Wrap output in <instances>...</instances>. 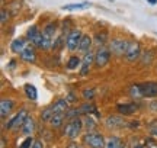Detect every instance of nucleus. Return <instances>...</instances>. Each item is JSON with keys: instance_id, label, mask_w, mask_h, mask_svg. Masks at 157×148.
Masks as SVG:
<instances>
[{"instance_id": "obj_1", "label": "nucleus", "mask_w": 157, "mask_h": 148, "mask_svg": "<svg viewBox=\"0 0 157 148\" xmlns=\"http://www.w3.org/2000/svg\"><path fill=\"white\" fill-rule=\"evenodd\" d=\"M83 142L89 148H105V139L103 135L96 131H87L83 135Z\"/></svg>"}, {"instance_id": "obj_2", "label": "nucleus", "mask_w": 157, "mask_h": 148, "mask_svg": "<svg viewBox=\"0 0 157 148\" xmlns=\"http://www.w3.org/2000/svg\"><path fill=\"white\" fill-rule=\"evenodd\" d=\"M83 120L78 119V118H74V119H70L67 122V125L64 126V129H63V134L66 135L67 138L70 139H74V138H77L80 135V131H82V128H83Z\"/></svg>"}, {"instance_id": "obj_3", "label": "nucleus", "mask_w": 157, "mask_h": 148, "mask_svg": "<svg viewBox=\"0 0 157 148\" xmlns=\"http://www.w3.org/2000/svg\"><path fill=\"white\" fill-rule=\"evenodd\" d=\"M26 39L34 46L42 50V46H44V35H42V32L39 31V28L36 25H32V26L28 28V31H26Z\"/></svg>"}, {"instance_id": "obj_4", "label": "nucleus", "mask_w": 157, "mask_h": 148, "mask_svg": "<svg viewBox=\"0 0 157 148\" xmlns=\"http://www.w3.org/2000/svg\"><path fill=\"white\" fill-rule=\"evenodd\" d=\"M83 38V32L80 29H71L68 35L66 36V46H67L68 51H77L78 45H80V41Z\"/></svg>"}, {"instance_id": "obj_5", "label": "nucleus", "mask_w": 157, "mask_h": 148, "mask_svg": "<svg viewBox=\"0 0 157 148\" xmlns=\"http://www.w3.org/2000/svg\"><path fill=\"white\" fill-rule=\"evenodd\" d=\"M111 57H112V52L109 48H106V46L98 48V51L95 52V67L102 68V67L108 65V63L111 61Z\"/></svg>"}, {"instance_id": "obj_6", "label": "nucleus", "mask_w": 157, "mask_h": 148, "mask_svg": "<svg viewBox=\"0 0 157 148\" xmlns=\"http://www.w3.org/2000/svg\"><path fill=\"white\" fill-rule=\"evenodd\" d=\"M128 46H129V41L127 39L115 38V39L109 41V50L117 57H125V52L128 50Z\"/></svg>"}, {"instance_id": "obj_7", "label": "nucleus", "mask_w": 157, "mask_h": 148, "mask_svg": "<svg viewBox=\"0 0 157 148\" xmlns=\"http://www.w3.org/2000/svg\"><path fill=\"white\" fill-rule=\"evenodd\" d=\"M28 116H29L28 110H26V109H22V110H19V112L6 124L5 128H7V129H17V128H22Z\"/></svg>"}, {"instance_id": "obj_8", "label": "nucleus", "mask_w": 157, "mask_h": 148, "mask_svg": "<svg viewBox=\"0 0 157 148\" xmlns=\"http://www.w3.org/2000/svg\"><path fill=\"white\" fill-rule=\"evenodd\" d=\"M141 57V45L137 41H131L127 52H125V60L129 63H135Z\"/></svg>"}, {"instance_id": "obj_9", "label": "nucleus", "mask_w": 157, "mask_h": 148, "mask_svg": "<svg viewBox=\"0 0 157 148\" xmlns=\"http://www.w3.org/2000/svg\"><path fill=\"white\" fill-rule=\"evenodd\" d=\"M92 65H95V52L90 50L89 52L83 54L82 65H80V74H82V76H87L90 68H92Z\"/></svg>"}, {"instance_id": "obj_10", "label": "nucleus", "mask_w": 157, "mask_h": 148, "mask_svg": "<svg viewBox=\"0 0 157 148\" xmlns=\"http://www.w3.org/2000/svg\"><path fill=\"white\" fill-rule=\"evenodd\" d=\"M143 97H156L157 96V81H146L140 84Z\"/></svg>"}, {"instance_id": "obj_11", "label": "nucleus", "mask_w": 157, "mask_h": 148, "mask_svg": "<svg viewBox=\"0 0 157 148\" xmlns=\"http://www.w3.org/2000/svg\"><path fill=\"white\" fill-rule=\"evenodd\" d=\"M19 57H21V60L25 61V63L34 64L35 61H36V52H35V50H34V45L29 44V45L19 54Z\"/></svg>"}, {"instance_id": "obj_12", "label": "nucleus", "mask_w": 157, "mask_h": 148, "mask_svg": "<svg viewBox=\"0 0 157 148\" xmlns=\"http://www.w3.org/2000/svg\"><path fill=\"white\" fill-rule=\"evenodd\" d=\"M105 125L111 129H117V128H124L125 126V122L121 116H115V115H111L105 119Z\"/></svg>"}, {"instance_id": "obj_13", "label": "nucleus", "mask_w": 157, "mask_h": 148, "mask_svg": "<svg viewBox=\"0 0 157 148\" xmlns=\"http://www.w3.org/2000/svg\"><path fill=\"white\" fill-rule=\"evenodd\" d=\"M31 42H26L25 38H16L10 42V51L15 52V54H21V52L29 45Z\"/></svg>"}, {"instance_id": "obj_14", "label": "nucleus", "mask_w": 157, "mask_h": 148, "mask_svg": "<svg viewBox=\"0 0 157 148\" xmlns=\"http://www.w3.org/2000/svg\"><path fill=\"white\" fill-rule=\"evenodd\" d=\"M15 106V102L12 99H2L0 100V116L2 118H6L7 115L12 112V109Z\"/></svg>"}, {"instance_id": "obj_15", "label": "nucleus", "mask_w": 157, "mask_h": 148, "mask_svg": "<svg viewBox=\"0 0 157 148\" xmlns=\"http://www.w3.org/2000/svg\"><path fill=\"white\" fill-rule=\"evenodd\" d=\"M92 45H93V38L89 36V35H83V38L80 41V45H78L77 51L82 52V54H86L92 50Z\"/></svg>"}, {"instance_id": "obj_16", "label": "nucleus", "mask_w": 157, "mask_h": 148, "mask_svg": "<svg viewBox=\"0 0 157 148\" xmlns=\"http://www.w3.org/2000/svg\"><path fill=\"white\" fill-rule=\"evenodd\" d=\"M51 109H52L54 113H66L68 110V100L67 99H60L51 106Z\"/></svg>"}, {"instance_id": "obj_17", "label": "nucleus", "mask_w": 157, "mask_h": 148, "mask_svg": "<svg viewBox=\"0 0 157 148\" xmlns=\"http://www.w3.org/2000/svg\"><path fill=\"white\" fill-rule=\"evenodd\" d=\"M108 32H105V31H101V32H96L95 36H93V44H95L98 48H101V46H105L109 42L108 41Z\"/></svg>"}, {"instance_id": "obj_18", "label": "nucleus", "mask_w": 157, "mask_h": 148, "mask_svg": "<svg viewBox=\"0 0 157 148\" xmlns=\"http://www.w3.org/2000/svg\"><path fill=\"white\" fill-rule=\"evenodd\" d=\"M117 110L124 116H128V115L135 113L137 106H135V103H124V105H118Z\"/></svg>"}, {"instance_id": "obj_19", "label": "nucleus", "mask_w": 157, "mask_h": 148, "mask_svg": "<svg viewBox=\"0 0 157 148\" xmlns=\"http://www.w3.org/2000/svg\"><path fill=\"white\" fill-rule=\"evenodd\" d=\"M56 34H57V23L56 22L47 23L44 28H42V35L47 36V38H50V39H52V41L56 38Z\"/></svg>"}, {"instance_id": "obj_20", "label": "nucleus", "mask_w": 157, "mask_h": 148, "mask_svg": "<svg viewBox=\"0 0 157 148\" xmlns=\"http://www.w3.org/2000/svg\"><path fill=\"white\" fill-rule=\"evenodd\" d=\"M35 131V120L32 116H28L26 120H25V124L22 126V132L26 135V137H32V134Z\"/></svg>"}, {"instance_id": "obj_21", "label": "nucleus", "mask_w": 157, "mask_h": 148, "mask_svg": "<svg viewBox=\"0 0 157 148\" xmlns=\"http://www.w3.org/2000/svg\"><path fill=\"white\" fill-rule=\"evenodd\" d=\"M64 119H66V113H54V116L50 120V125L52 128H56V129L57 128H61Z\"/></svg>"}, {"instance_id": "obj_22", "label": "nucleus", "mask_w": 157, "mask_h": 148, "mask_svg": "<svg viewBox=\"0 0 157 148\" xmlns=\"http://www.w3.org/2000/svg\"><path fill=\"white\" fill-rule=\"evenodd\" d=\"M78 109H80V113H86V115L95 113L96 116H99V113H98V110H96V108H95V105H93V103H89V100H87V103L82 105Z\"/></svg>"}, {"instance_id": "obj_23", "label": "nucleus", "mask_w": 157, "mask_h": 148, "mask_svg": "<svg viewBox=\"0 0 157 148\" xmlns=\"http://www.w3.org/2000/svg\"><path fill=\"white\" fill-rule=\"evenodd\" d=\"M67 68L68 70H76L78 68L80 65H82V60L77 57V55H71V57L68 58V61H67Z\"/></svg>"}, {"instance_id": "obj_24", "label": "nucleus", "mask_w": 157, "mask_h": 148, "mask_svg": "<svg viewBox=\"0 0 157 148\" xmlns=\"http://www.w3.org/2000/svg\"><path fill=\"white\" fill-rule=\"evenodd\" d=\"M25 93H26L28 99H31V100H36L38 99V91H36L34 84H25Z\"/></svg>"}, {"instance_id": "obj_25", "label": "nucleus", "mask_w": 157, "mask_h": 148, "mask_svg": "<svg viewBox=\"0 0 157 148\" xmlns=\"http://www.w3.org/2000/svg\"><path fill=\"white\" fill-rule=\"evenodd\" d=\"M71 25H73L71 19H70V17H66V20H63V23H61V29H60V31H61V34H64L66 36H67L68 32L73 29L71 28Z\"/></svg>"}, {"instance_id": "obj_26", "label": "nucleus", "mask_w": 157, "mask_h": 148, "mask_svg": "<svg viewBox=\"0 0 157 148\" xmlns=\"http://www.w3.org/2000/svg\"><path fill=\"white\" fill-rule=\"evenodd\" d=\"M86 6H89V3H70V5H64L63 9L64 10H76V9H84Z\"/></svg>"}, {"instance_id": "obj_27", "label": "nucleus", "mask_w": 157, "mask_h": 148, "mask_svg": "<svg viewBox=\"0 0 157 148\" xmlns=\"http://www.w3.org/2000/svg\"><path fill=\"white\" fill-rule=\"evenodd\" d=\"M83 124H84V126L87 128V131H93V129L96 128V122H95V119H93L90 115H86Z\"/></svg>"}, {"instance_id": "obj_28", "label": "nucleus", "mask_w": 157, "mask_h": 148, "mask_svg": "<svg viewBox=\"0 0 157 148\" xmlns=\"http://www.w3.org/2000/svg\"><path fill=\"white\" fill-rule=\"evenodd\" d=\"M129 94H131L132 99H141L143 94H141V90H140V84L131 86V89H129Z\"/></svg>"}, {"instance_id": "obj_29", "label": "nucleus", "mask_w": 157, "mask_h": 148, "mask_svg": "<svg viewBox=\"0 0 157 148\" xmlns=\"http://www.w3.org/2000/svg\"><path fill=\"white\" fill-rule=\"evenodd\" d=\"M52 116H54V112H52L51 106L50 108H47V109H44V110L41 112V119L44 120V122H50Z\"/></svg>"}, {"instance_id": "obj_30", "label": "nucleus", "mask_w": 157, "mask_h": 148, "mask_svg": "<svg viewBox=\"0 0 157 148\" xmlns=\"http://www.w3.org/2000/svg\"><path fill=\"white\" fill-rule=\"evenodd\" d=\"M9 17H10L9 9L2 7V10H0V22H2V25H6V22H9Z\"/></svg>"}, {"instance_id": "obj_31", "label": "nucleus", "mask_w": 157, "mask_h": 148, "mask_svg": "<svg viewBox=\"0 0 157 148\" xmlns=\"http://www.w3.org/2000/svg\"><path fill=\"white\" fill-rule=\"evenodd\" d=\"M83 97L86 99V100H92L93 97H95V89H92V87H87V89H83Z\"/></svg>"}, {"instance_id": "obj_32", "label": "nucleus", "mask_w": 157, "mask_h": 148, "mask_svg": "<svg viewBox=\"0 0 157 148\" xmlns=\"http://www.w3.org/2000/svg\"><path fill=\"white\" fill-rule=\"evenodd\" d=\"M78 113H80V109H70L66 112V119H74V118H77Z\"/></svg>"}, {"instance_id": "obj_33", "label": "nucleus", "mask_w": 157, "mask_h": 148, "mask_svg": "<svg viewBox=\"0 0 157 148\" xmlns=\"http://www.w3.org/2000/svg\"><path fill=\"white\" fill-rule=\"evenodd\" d=\"M32 144H34L32 137H26V139L21 144V147H19V148H31V147H32Z\"/></svg>"}, {"instance_id": "obj_34", "label": "nucleus", "mask_w": 157, "mask_h": 148, "mask_svg": "<svg viewBox=\"0 0 157 148\" xmlns=\"http://www.w3.org/2000/svg\"><path fill=\"white\" fill-rule=\"evenodd\" d=\"M31 148H44V144H42V141H41V139H35Z\"/></svg>"}, {"instance_id": "obj_35", "label": "nucleus", "mask_w": 157, "mask_h": 148, "mask_svg": "<svg viewBox=\"0 0 157 148\" xmlns=\"http://www.w3.org/2000/svg\"><path fill=\"white\" fill-rule=\"evenodd\" d=\"M66 99L68 100V103H76V102H77V97L74 96L73 93H68V96L66 97Z\"/></svg>"}, {"instance_id": "obj_36", "label": "nucleus", "mask_w": 157, "mask_h": 148, "mask_svg": "<svg viewBox=\"0 0 157 148\" xmlns=\"http://www.w3.org/2000/svg\"><path fill=\"white\" fill-rule=\"evenodd\" d=\"M67 148H83V145H80V144H77V142H70L67 145Z\"/></svg>"}, {"instance_id": "obj_37", "label": "nucleus", "mask_w": 157, "mask_h": 148, "mask_svg": "<svg viewBox=\"0 0 157 148\" xmlns=\"http://www.w3.org/2000/svg\"><path fill=\"white\" fill-rule=\"evenodd\" d=\"M147 148H157V144H154L153 141H147Z\"/></svg>"}, {"instance_id": "obj_38", "label": "nucleus", "mask_w": 157, "mask_h": 148, "mask_svg": "<svg viewBox=\"0 0 157 148\" xmlns=\"http://www.w3.org/2000/svg\"><path fill=\"white\" fill-rule=\"evenodd\" d=\"M0 148H6V138L2 137V139H0Z\"/></svg>"}, {"instance_id": "obj_39", "label": "nucleus", "mask_w": 157, "mask_h": 148, "mask_svg": "<svg viewBox=\"0 0 157 148\" xmlns=\"http://www.w3.org/2000/svg\"><path fill=\"white\" fill-rule=\"evenodd\" d=\"M131 128H138V126H140V122H138V120H135V122H131Z\"/></svg>"}, {"instance_id": "obj_40", "label": "nucleus", "mask_w": 157, "mask_h": 148, "mask_svg": "<svg viewBox=\"0 0 157 148\" xmlns=\"http://www.w3.org/2000/svg\"><path fill=\"white\" fill-rule=\"evenodd\" d=\"M151 135L157 137V128H151Z\"/></svg>"}, {"instance_id": "obj_41", "label": "nucleus", "mask_w": 157, "mask_h": 148, "mask_svg": "<svg viewBox=\"0 0 157 148\" xmlns=\"http://www.w3.org/2000/svg\"><path fill=\"white\" fill-rule=\"evenodd\" d=\"M150 5H157V0H147Z\"/></svg>"}, {"instance_id": "obj_42", "label": "nucleus", "mask_w": 157, "mask_h": 148, "mask_svg": "<svg viewBox=\"0 0 157 148\" xmlns=\"http://www.w3.org/2000/svg\"><path fill=\"white\" fill-rule=\"evenodd\" d=\"M9 64H10V65H9L10 68H13V67H15V61H10V63H9Z\"/></svg>"}, {"instance_id": "obj_43", "label": "nucleus", "mask_w": 157, "mask_h": 148, "mask_svg": "<svg viewBox=\"0 0 157 148\" xmlns=\"http://www.w3.org/2000/svg\"><path fill=\"white\" fill-rule=\"evenodd\" d=\"M135 148H143V145H137V147H135Z\"/></svg>"}]
</instances>
